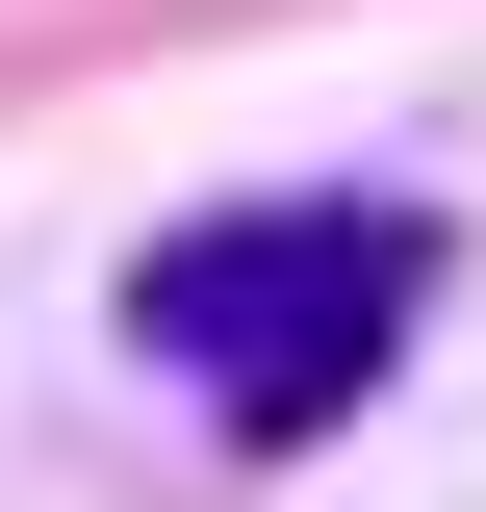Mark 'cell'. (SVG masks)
<instances>
[{
  "label": "cell",
  "mask_w": 486,
  "mask_h": 512,
  "mask_svg": "<svg viewBox=\"0 0 486 512\" xmlns=\"http://www.w3.org/2000/svg\"><path fill=\"white\" fill-rule=\"evenodd\" d=\"M435 282H461V231H435L410 180H384V205L359 180H282V205H205V231L128 256V359L180 384L205 436L282 461V436H333V410L435 333Z\"/></svg>",
  "instance_id": "6da1fadb"
}]
</instances>
